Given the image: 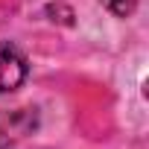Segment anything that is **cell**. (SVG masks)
I'll use <instances>...</instances> for the list:
<instances>
[{"label":"cell","instance_id":"obj_1","mask_svg":"<svg viewBox=\"0 0 149 149\" xmlns=\"http://www.w3.org/2000/svg\"><path fill=\"white\" fill-rule=\"evenodd\" d=\"M26 79V58L18 47L12 44H0V94H9L21 88Z\"/></svg>","mask_w":149,"mask_h":149},{"label":"cell","instance_id":"obj_3","mask_svg":"<svg viewBox=\"0 0 149 149\" xmlns=\"http://www.w3.org/2000/svg\"><path fill=\"white\" fill-rule=\"evenodd\" d=\"M6 143H9V129H6L3 123H0V149H3Z\"/></svg>","mask_w":149,"mask_h":149},{"label":"cell","instance_id":"obj_2","mask_svg":"<svg viewBox=\"0 0 149 149\" xmlns=\"http://www.w3.org/2000/svg\"><path fill=\"white\" fill-rule=\"evenodd\" d=\"M100 3H102L111 15H117V18H129V15L137 9V0H100Z\"/></svg>","mask_w":149,"mask_h":149}]
</instances>
